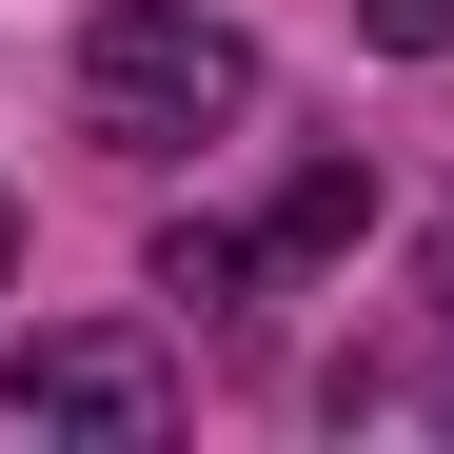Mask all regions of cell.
I'll list each match as a JSON object with an SVG mask.
<instances>
[{
  "label": "cell",
  "instance_id": "3",
  "mask_svg": "<svg viewBox=\"0 0 454 454\" xmlns=\"http://www.w3.org/2000/svg\"><path fill=\"white\" fill-rule=\"evenodd\" d=\"M0 257H20V238H0Z\"/></svg>",
  "mask_w": 454,
  "mask_h": 454
},
{
  "label": "cell",
  "instance_id": "1",
  "mask_svg": "<svg viewBox=\"0 0 454 454\" xmlns=\"http://www.w3.org/2000/svg\"><path fill=\"white\" fill-rule=\"evenodd\" d=\"M238 99H257V40L238 20H198V0H99V40H80V119L99 138L159 159V138H217Z\"/></svg>",
  "mask_w": 454,
  "mask_h": 454
},
{
  "label": "cell",
  "instance_id": "2",
  "mask_svg": "<svg viewBox=\"0 0 454 454\" xmlns=\"http://www.w3.org/2000/svg\"><path fill=\"white\" fill-rule=\"evenodd\" d=\"M20 415H59V434H159L178 375L138 356V336H40V356H20Z\"/></svg>",
  "mask_w": 454,
  "mask_h": 454
}]
</instances>
